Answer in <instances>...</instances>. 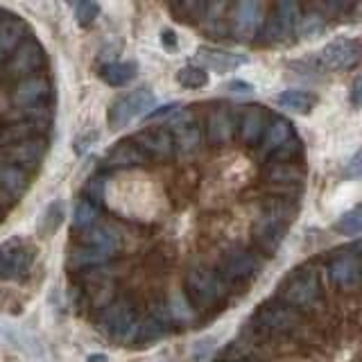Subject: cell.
Listing matches in <instances>:
<instances>
[{
  "label": "cell",
  "instance_id": "obj_1",
  "mask_svg": "<svg viewBox=\"0 0 362 362\" xmlns=\"http://www.w3.org/2000/svg\"><path fill=\"white\" fill-rule=\"evenodd\" d=\"M292 206L281 199H274L263 206V211L258 213V218L252 226V235L254 243L258 245L260 252L265 254H274L281 247L283 238L288 233V226L292 220Z\"/></svg>",
  "mask_w": 362,
  "mask_h": 362
},
{
  "label": "cell",
  "instance_id": "obj_2",
  "mask_svg": "<svg viewBox=\"0 0 362 362\" xmlns=\"http://www.w3.org/2000/svg\"><path fill=\"white\" fill-rule=\"evenodd\" d=\"M139 317H136L134 305L127 299H116L109 305H105V310L100 313V328L102 333L109 335L111 339L122 344L136 342L139 337Z\"/></svg>",
  "mask_w": 362,
  "mask_h": 362
},
{
  "label": "cell",
  "instance_id": "obj_3",
  "mask_svg": "<svg viewBox=\"0 0 362 362\" xmlns=\"http://www.w3.org/2000/svg\"><path fill=\"white\" fill-rule=\"evenodd\" d=\"M320 297H322V288H320V279H317L315 269H297L281 286L283 303L292 305L294 310L313 308V305L320 301Z\"/></svg>",
  "mask_w": 362,
  "mask_h": 362
},
{
  "label": "cell",
  "instance_id": "obj_4",
  "mask_svg": "<svg viewBox=\"0 0 362 362\" xmlns=\"http://www.w3.org/2000/svg\"><path fill=\"white\" fill-rule=\"evenodd\" d=\"M154 93L152 88H136V90H129V93L120 95L113 105L109 107V113H107V120H109V127L111 129H122L127 127V124L136 118L145 116L147 111L154 107Z\"/></svg>",
  "mask_w": 362,
  "mask_h": 362
},
{
  "label": "cell",
  "instance_id": "obj_5",
  "mask_svg": "<svg viewBox=\"0 0 362 362\" xmlns=\"http://www.w3.org/2000/svg\"><path fill=\"white\" fill-rule=\"evenodd\" d=\"M186 292H188V299L195 303L197 308L206 310L220 301L222 281L209 267L195 265V267H190L188 276H186Z\"/></svg>",
  "mask_w": 362,
  "mask_h": 362
},
{
  "label": "cell",
  "instance_id": "obj_6",
  "mask_svg": "<svg viewBox=\"0 0 362 362\" xmlns=\"http://www.w3.org/2000/svg\"><path fill=\"white\" fill-rule=\"evenodd\" d=\"M360 62H362L360 39H349V37L333 39L331 43H326L320 52V64L326 71H333V73L351 71V68H356Z\"/></svg>",
  "mask_w": 362,
  "mask_h": 362
},
{
  "label": "cell",
  "instance_id": "obj_7",
  "mask_svg": "<svg viewBox=\"0 0 362 362\" xmlns=\"http://www.w3.org/2000/svg\"><path fill=\"white\" fill-rule=\"evenodd\" d=\"M34 263V247L28 245L21 238L0 245V279L3 281H16L23 279L30 272Z\"/></svg>",
  "mask_w": 362,
  "mask_h": 362
},
{
  "label": "cell",
  "instance_id": "obj_8",
  "mask_svg": "<svg viewBox=\"0 0 362 362\" xmlns=\"http://www.w3.org/2000/svg\"><path fill=\"white\" fill-rule=\"evenodd\" d=\"M48 95L50 84L43 77H28L21 79L11 90V102H14V107L30 113L32 118H43L48 113V105H45Z\"/></svg>",
  "mask_w": 362,
  "mask_h": 362
},
{
  "label": "cell",
  "instance_id": "obj_9",
  "mask_svg": "<svg viewBox=\"0 0 362 362\" xmlns=\"http://www.w3.org/2000/svg\"><path fill=\"white\" fill-rule=\"evenodd\" d=\"M256 322L260 326V331L283 335V333H292L294 328L301 326V315L283 301H267L258 308Z\"/></svg>",
  "mask_w": 362,
  "mask_h": 362
},
{
  "label": "cell",
  "instance_id": "obj_10",
  "mask_svg": "<svg viewBox=\"0 0 362 362\" xmlns=\"http://www.w3.org/2000/svg\"><path fill=\"white\" fill-rule=\"evenodd\" d=\"M260 14H263V7L256 0H240V3L233 5L231 11V37L238 43H247L256 37L258 25H260Z\"/></svg>",
  "mask_w": 362,
  "mask_h": 362
},
{
  "label": "cell",
  "instance_id": "obj_11",
  "mask_svg": "<svg viewBox=\"0 0 362 362\" xmlns=\"http://www.w3.org/2000/svg\"><path fill=\"white\" fill-rule=\"evenodd\" d=\"M43 62V50L37 41H23L18 48L7 57L5 64V73L9 77H21L28 79L32 77V73L37 71Z\"/></svg>",
  "mask_w": 362,
  "mask_h": 362
},
{
  "label": "cell",
  "instance_id": "obj_12",
  "mask_svg": "<svg viewBox=\"0 0 362 362\" xmlns=\"http://www.w3.org/2000/svg\"><path fill=\"white\" fill-rule=\"evenodd\" d=\"M328 274L335 286L342 290H354L362 283V258L356 252L337 254L328 265Z\"/></svg>",
  "mask_w": 362,
  "mask_h": 362
},
{
  "label": "cell",
  "instance_id": "obj_13",
  "mask_svg": "<svg viewBox=\"0 0 362 362\" xmlns=\"http://www.w3.org/2000/svg\"><path fill=\"white\" fill-rule=\"evenodd\" d=\"M299 23H301L299 5L292 3V0H281V3L274 7V14H272L267 21L265 34L269 41L286 39L294 30H299Z\"/></svg>",
  "mask_w": 362,
  "mask_h": 362
},
{
  "label": "cell",
  "instance_id": "obj_14",
  "mask_svg": "<svg viewBox=\"0 0 362 362\" xmlns=\"http://www.w3.org/2000/svg\"><path fill=\"white\" fill-rule=\"evenodd\" d=\"M256 272H258V260L249 252H245V249H231V252L224 256V263H222L224 279L245 283V281H252L256 276Z\"/></svg>",
  "mask_w": 362,
  "mask_h": 362
},
{
  "label": "cell",
  "instance_id": "obj_15",
  "mask_svg": "<svg viewBox=\"0 0 362 362\" xmlns=\"http://www.w3.org/2000/svg\"><path fill=\"white\" fill-rule=\"evenodd\" d=\"M134 143L141 147L147 156H156V158H168L175 152V136L168 129H143L134 136Z\"/></svg>",
  "mask_w": 362,
  "mask_h": 362
},
{
  "label": "cell",
  "instance_id": "obj_16",
  "mask_svg": "<svg viewBox=\"0 0 362 362\" xmlns=\"http://www.w3.org/2000/svg\"><path fill=\"white\" fill-rule=\"evenodd\" d=\"M45 150H43V143L39 141H23V143H14V145H7L3 152H0V158L7 163V165H18V168H34L41 163Z\"/></svg>",
  "mask_w": 362,
  "mask_h": 362
},
{
  "label": "cell",
  "instance_id": "obj_17",
  "mask_svg": "<svg viewBox=\"0 0 362 362\" xmlns=\"http://www.w3.org/2000/svg\"><path fill=\"white\" fill-rule=\"evenodd\" d=\"M233 129H235V122H233L231 111L226 107H218V109H213L209 113V118H206V139H209L211 145H215V147L226 145L231 141Z\"/></svg>",
  "mask_w": 362,
  "mask_h": 362
},
{
  "label": "cell",
  "instance_id": "obj_18",
  "mask_svg": "<svg viewBox=\"0 0 362 362\" xmlns=\"http://www.w3.org/2000/svg\"><path fill=\"white\" fill-rule=\"evenodd\" d=\"M269 127L265 107H247L240 118V139L245 145H256L265 139V132Z\"/></svg>",
  "mask_w": 362,
  "mask_h": 362
},
{
  "label": "cell",
  "instance_id": "obj_19",
  "mask_svg": "<svg viewBox=\"0 0 362 362\" xmlns=\"http://www.w3.org/2000/svg\"><path fill=\"white\" fill-rule=\"evenodd\" d=\"M294 141V129L292 124L286 118H274L269 122V127L265 132L263 145H260V156L269 158L272 154H276L279 150H283L286 145H290Z\"/></svg>",
  "mask_w": 362,
  "mask_h": 362
},
{
  "label": "cell",
  "instance_id": "obj_20",
  "mask_svg": "<svg viewBox=\"0 0 362 362\" xmlns=\"http://www.w3.org/2000/svg\"><path fill=\"white\" fill-rule=\"evenodd\" d=\"M199 62L204 64V68H211L215 73H231L235 68H240L247 64L245 54H235L229 50H220V48H199L197 52Z\"/></svg>",
  "mask_w": 362,
  "mask_h": 362
},
{
  "label": "cell",
  "instance_id": "obj_21",
  "mask_svg": "<svg viewBox=\"0 0 362 362\" xmlns=\"http://www.w3.org/2000/svg\"><path fill=\"white\" fill-rule=\"evenodd\" d=\"M105 163H107V168H113V170L136 168V165L147 163V154L134 141H124V143L113 147V150L109 152V156L105 158Z\"/></svg>",
  "mask_w": 362,
  "mask_h": 362
},
{
  "label": "cell",
  "instance_id": "obj_22",
  "mask_svg": "<svg viewBox=\"0 0 362 362\" xmlns=\"http://www.w3.org/2000/svg\"><path fill=\"white\" fill-rule=\"evenodd\" d=\"M82 245H88V247H95V249H102V252H107L109 256H113L120 249V235L111 229V226H105V224H93L90 229L82 231Z\"/></svg>",
  "mask_w": 362,
  "mask_h": 362
},
{
  "label": "cell",
  "instance_id": "obj_23",
  "mask_svg": "<svg viewBox=\"0 0 362 362\" xmlns=\"http://www.w3.org/2000/svg\"><path fill=\"white\" fill-rule=\"evenodd\" d=\"M25 37V23L16 16L0 18V59H5L23 43Z\"/></svg>",
  "mask_w": 362,
  "mask_h": 362
},
{
  "label": "cell",
  "instance_id": "obj_24",
  "mask_svg": "<svg viewBox=\"0 0 362 362\" xmlns=\"http://www.w3.org/2000/svg\"><path fill=\"white\" fill-rule=\"evenodd\" d=\"M139 73V66L134 62H113L100 68V77L102 82L113 86V88H120V86H127L132 79Z\"/></svg>",
  "mask_w": 362,
  "mask_h": 362
},
{
  "label": "cell",
  "instance_id": "obj_25",
  "mask_svg": "<svg viewBox=\"0 0 362 362\" xmlns=\"http://www.w3.org/2000/svg\"><path fill=\"white\" fill-rule=\"evenodd\" d=\"M30 186V177L18 165L0 163V188H3L9 197H21Z\"/></svg>",
  "mask_w": 362,
  "mask_h": 362
},
{
  "label": "cell",
  "instance_id": "obj_26",
  "mask_svg": "<svg viewBox=\"0 0 362 362\" xmlns=\"http://www.w3.org/2000/svg\"><path fill=\"white\" fill-rule=\"evenodd\" d=\"M315 95H310L308 90H299V88H290V90H283V93L276 98V105L281 109H288L297 116H308L315 107Z\"/></svg>",
  "mask_w": 362,
  "mask_h": 362
},
{
  "label": "cell",
  "instance_id": "obj_27",
  "mask_svg": "<svg viewBox=\"0 0 362 362\" xmlns=\"http://www.w3.org/2000/svg\"><path fill=\"white\" fill-rule=\"evenodd\" d=\"M111 256L107 252H102V249H95V247H88V245H75L71 249V254H68V265L75 267V269H84V267H95V265H102L105 260H109Z\"/></svg>",
  "mask_w": 362,
  "mask_h": 362
},
{
  "label": "cell",
  "instance_id": "obj_28",
  "mask_svg": "<svg viewBox=\"0 0 362 362\" xmlns=\"http://www.w3.org/2000/svg\"><path fill=\"white\" fill-rule=\"evenodd\" d=\"M175 136V147L181 154H192L199 150L202 145V129L197 127L195 122H184V124H177V132Z\"/></svg>",
  "mask_w": 362,
  "mask_h": 362
},
{
  "label": "cell",
  "instance_id": "obj_29",
  "mask_svg": "<svg viewBox=\"0 0 362 362\" xmlns=\"http://www.w3.org/2000/svg\"><path fill=\"white\" fill-rule=\"evenodd\" d=\"M100 213V204L95 199H88V197H82L77 202L75 206V213H73V226L77 231H86L90 226L95 224V218Z\"/></svg>",
  "mask_w": 362,
  "mask_h": 362
},
{
  "label": "cell",
  "instance_id": "obj_30",
  "mask_svg": "<svg viewBox=\"0 0 362 362\" xmlns=\"http://www.w3.org/2000/svg\"><path fill=\"white\" fill-rule=\"evenodd\" d=\"M177 82L184 88H204L209 84V73H206V68H199V66H184V68H179Z\"/></svg>",
  "mask_w": 362,
  "mask_h": 362
},
{
  "label": "cell",
  "instance_id": "obj_31",
  "mask_svg": "<svg viewBox=\"0 0 362 362\" xmlns=\"http://www.w3.org/2000/svg\"><path fill=\"white\" fill-rule=\"evenodd\" d=\"M335 231L342 235H358L362 233V204L356 209H351L349 213H344L342 218L335 222Z\"/></svg>",
  "mask_w": 362,
  "mask_h": 362
},
{
  "label": "cell",
  "instance_id": "obj_32",
  "mask_svg": "<svg viewBox=\"0 0 362 362\" xmlns=\"http://www.w3.org/2000/svg\"><path fill=\"white\" fill-rule=\"evenodd\" d=\"M269 181H279V184H292V181L303 179V170H299L292 161L290 163H276L269 170Z\"/></svg>",
  "mask_w": 362,
  "mask_h": 362
},
{
  "label": "cell",
  "instance_id": "obj_33",
  "mask_svg": "<svg viewBox=\"0 0 362 362\" xmlns=\"http://www.w3.org/2000/svg\"><path fill=\"white\" fill-rule=\"evenodd\" d=\"M163 333H165V324L161 320H156L154 315H150L145 322H141L136 342H152V339H158Z\"/></svg>",
  "mask_w": 362,
  "mask_h": 362
},
{
  "label": "cell",
  "instance_id": "obj_34",
  "mask_svg": "<svg viewBox=\"0 0 362 362\" xmlns=\"http://www.w3.org/2000/svg\"><path fill=\"white\" fill-rule=\"evenodd\" d=\"M100 16V5L98 3H90V0H82V3L75 5V18L82 28L90 25L95 18Z\"/></svg>",
  "mask_w": 362,
  "mask_h": 362
},
{
  "label": "cell",
  "instance_id": "obj_35",
  "mask_svg": "<svg viewBox=\"0 0 362 362\" xmlns=\"http://www.w3.org/2000/svg\"><path fill=\"white\" fill-rule=\"evenodd\" d=\"M173 11L181 18V21H195V18H204V11H206V5L195 3V0H188V3H179L173 5Z\"/></svg>",
  "mask_w": 362,
  "mask_h": 362
},
{
  "label": "cell",
  "instance_id": "obj_36",
  "mask_svg": "<svg viewBox=\"0 0 362 362\" xmlns=\"http://www.w3.org/2000/svg\"><path fill=\"white\" fill-rule=\"evenodd\" d=\"M322 30H324V18L320 14L301 16V23H299V34H301V37H313V34H320Z\"/></svg>",
  "mask_w": 362,
  "mask_h": 362
},
{
  "label": "cell",
  "instance_id": "obj_37",
  "mask_svg": "<svg viewBox=\"0 0 362 362\" xmlns=\"http://www.w3.org/2000/svg\"><path fill=\"white\" fill-rule=\"evenodd\" d=\"M62 218H64V204L57 202V204H52V206L48 209V213H45V231L57 229L59 222H62Z\"/></svg>",
  "mask_w": 362,
  "mask_h": 362
},
{
  "label": "cell",
  "instance_id": "obj_38",
  "mask_svg": "<svg viewBox=\"0 0 362 362\" xmlns=\"http://www.w3.org/2000/svg\"><path fill=\"white\" fill-rule=\"evenodd\" d=\"M344 177H349V179H362V150L346 163Z\"/></svg>",
  "mask_w": 362,
  "mask_h": 362
},
{
  "label": "cell",
  "instance_id": "obj_39",
  "mask_svg": "<svg viewBox=\"0 0 362 362\" xmlns=\"http://www.w3.org/2000/svg\"><path fill=\"white\" fill-rule=\"evenodd\" d=\"M349 98H351V105H354L356 109L362 107V75H358V77H356V82L351 84Z\"/></svg>",
  "mask_w": 362,
  "mask_h": 362
},
{
  "label": "cell",
  "instance_id": "obj_40",
  "mask_svg": "<svg viewBox=\"0 0 362 362\" xmlns=\"http://www.w3.org/2000/svg\"><path fill=\"white\" fill-rule=\"evenodd\" d=\"M231 90L233 95H252L254 93V86L249 82H243V79H233V82H229V86H226Z\"/></svg>",
  "mask_w": 362,
  "mask_h": 362
},
{
  "label": "cell",
  "instance_id": "obj_41",
  "mask_svg": "<svg viewBox=\"0 0 362 362\" xmlns=\"http://www.w3.org/2000/svg\"><path fill=\"white\" fill-rule=\"evenodd\" d=\"M161 41H163L165 48H170V50H175V48H177V34H175L173 30H163Z\"/></svg>",
  "mask_w": 362,
  "mask_h": 362
},
{
  "label": "cell",
  "instance_id": "obj_42",
  "mask_svg": "<svg viewBox=\"0 0 362 362\" xmlns=\"http://www.w3.org/2000/svg\"><path fill=\"white\" fill-rule=\"evenodd\" d=\"M177 107H179L177 102H173V105H168V107H161V109H158V111H152V113H150V116H147V118H152V120H154V118H161V116H170V113H175V111H177Z\"/></svg>",
  "mask_w": 362,
  "mask_h": 362
},
{
  "label": "cell",
  "instance_id": "obj_43",
  "mask_svg": "<svg viewBox=\"0 0 362 362\" xmlns=\"http://www.w3.org/2000/svg\"><path fill=\"white\" fill-rule=\"evenodd\" d=\"M86 362H109V358L105 354H93V356H88Z\"/></svg>",
  "mask_w": 362,
  "mask_h": 362
},
{
  "label": "cell",
  "instance_id": "obj_44",
  "mask_svg": "<svg viewBox=\"0 0 362 362\" xmlns=\"http://www.w3.org/2000/svg\"><path fill=\"white\" fill-rule=\"evenodd\" d=\"M231 362H233V360H231Z\"/></svg>",
  "mask_w": 362,
  "mask_h": 362
}]
</instances>
